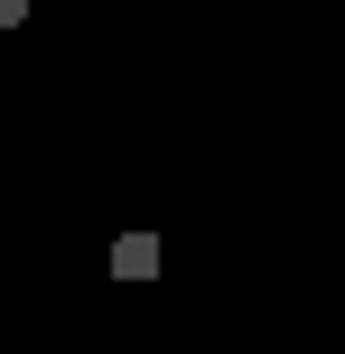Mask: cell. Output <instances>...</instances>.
Segmentation results:
<instances>
[{
  "instance_id": "obj_2",
  "label": "cell",
  "mask_w": 345,
  "mask_h": 354,
  "mask_svg": "<svg viewBox=\"0 0 345 354\" xmlns=\"http://www.w3.org/2000/svg\"><path fill=\"white\" fill-rule=\"evenodd\" d=\"M19 19H28V0H0V28H19Z\"/></svg>"
},
{
  "instance_id": "obj_1",
  "label": "cell",
  "mask_w": 345,
  "mask_h": 354,
  "mask_svg": "<svg viewBox=\"0 0 345 354\" xmlns=\"http://www.w3.org/2000/svg\"><path fill=\"white\" fill-rule=\"evenodd\" d=\"M112 280H159V233H112Z\"/></svg>"
}]
</instances>
